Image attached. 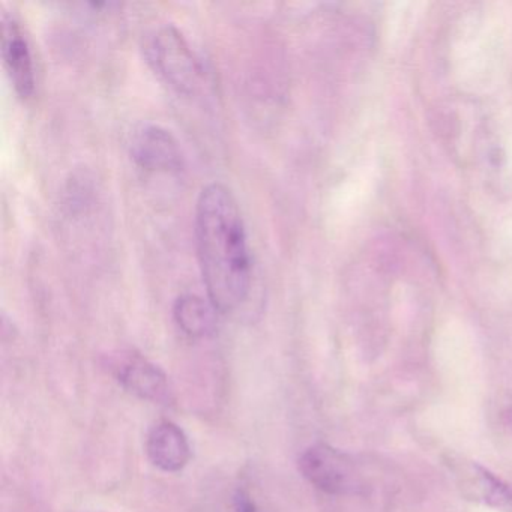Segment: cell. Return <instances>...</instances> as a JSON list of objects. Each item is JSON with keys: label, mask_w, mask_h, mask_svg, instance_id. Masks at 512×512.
<instances>
[{"label": "cell", "mask_w": 512, "mask_h": 512, "mask_svg": "<svg viewBox=\"0 0 512 512\" xmlns=\"http://www.w3.org/2000/svg\"><path fill=\"white\" fill-rule=\"evenodd\" d=\"M194 238L208 301L220 313L238 310L250 293L251 257L241 208L226 185L212 182L200 191Z\"/></svg>", "instance_id": "cell-1"}, {"label": "cell", "mask_w": 512, "mask_h": 512, "mask_svg": "<svg viewBox=\"0 0 512 512\" xmlns=\"http://www.w3.org/2000/svg\"><path fill=\"white\" fill-rule=\"evenodd\" d=\"M149 460L164 472H179L191 458L190 443L184 431L173 422H160L148 434Z\"/></svg>", "instance_id": "cell-8"}, {"label": "cell", "mask_w": 512, "mask_h": 512, "mask_svg": "<svg viewBox=\"0 0 512 512\" xmlns=\"http://www.w3.org/2000/svg\"><path fill=\"white\" fill-rule=\"evenodd\" d=\"M145 53L154 73L178 94L191 97L202 88L205 71L200 59L175 26L164 25L152 31L146 38Z\"/></svg>", "instance_id": "cell-2"}, {"label": "cell", "mask_w": 512, "mask_h": 512, "mask_svg": "<svg viewBox=\"0 0 512 512\" xmlns=\"http://www.w3.org/2000/svg\"><path fill=\"white\" fill-rule=\"evenodd\" d=\"M455 484L466 499L500 512H512V487L476 461L461 457L448 460Z\"/></svg>", "instance_id": "cell-4"}, {"label": "cell", "mask_w": 512, "mask_h": 512, "mask_svg": "<svg viewBox=\"0 0 512 512\" xmlns=\"http://www.w3.org/2000/svg\"><path fill=\"white\" fill-rule=\"evenodd\" d=\"M503 421H505V424L508 425L509 428L512 430V397L511 400L508 401V403L505 404V407H503Z\"/></svg>", "instance_id": "cell-11"}, {"label": "cell", "mask_w": 512, "mask_h": 512, "mask_svg": "<svg viewBox=\"0 0 512 512\" xmlns=\"http://www.w3.org/2000/svg\"><path fill=\"white\" fill-rule=\"evenodd\" d=\"M0 47L5 70L14 91L22 100H28L35 91V64L31 44L23 31L22 23L14 14L2 13Z\"/></svg>", "instance_id": "cell-5"}, {"label": "cell", "mask_w": 512, "mask_h": 512, "mask_svg": "<svg viewBox=\"0 0 512 512\" xmlns=\"http://www.w3.org/2000/svg\"><path fill=\"white\" fill-rule=\"evenodd\" d=\"M299 469L311 485L332 496L355 494L362 488L355 460L325 443L310 446L299 458Z\"/></svg>", "instance_id": "cell-3"}, {"label": "cell", "mask_w": 512, "mask_h": 512, "mask_svg": "<svg viewBox=\"0 0 512 512\" xmlns=\"http://www.w3.org/2000/svg\"><path fill=\"white\" fill-rule=\"evenodd\" d=\"M131 157L140 169L154 173H181L184 154L170 131L160 125H143L134 133Z\"/></svg>", "instance_id": "cell-6"}, {"label": "cell", "mask_w": 512, "mask_h": 512, "mask_svg": "<svg viewBox=\"0 0 512 512\" xmlns=\"http://www.w3.org/2000/svg\"><path fill=\"white\" fill-rule=\"evenodd\" d=\"M215 313L211 302L191 293L179 296L173 307L176 325L193 338L206 337L214 331Z\"/></svg>", "instance_id": "cell-9"}, {"label": "cell", "mask_w": 512, "mask_h": 512, "mask_svg": "<svg viewBox=\"0 0 512 512\" xmlns=\"http://www.w3.org/2000/svg\"><path fill=\"white\" fill-rule=\"evenodd\" d=\"M236 512H256V506L251 502L250 496L245 493H239L236 496Z\"/></svg>", "instance_id": "cell-10"}, {"label": "cell", "mask_w": 512, "mask_h": 512, "mask_svg": "<svg viewBox=\"0 0 512 512\" xmlns=\"http://www.w3.org/2000/svg\"><path fill=\"white\" fill-rule=\"evenodd\" d=\"M115 373L128 392L143 400L164 404L172 400V389L166 374L143 356L134 353L121 356L116 362Z\"/></svg>", "instance_id": "cell-7"}]
</instances>
